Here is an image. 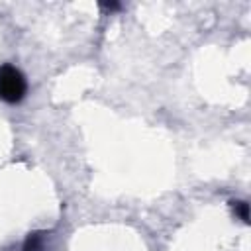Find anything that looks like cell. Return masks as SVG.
I'll return each mask as SVG.
<instances>
[{"instance_id":"6da1fadb","label":"cell","mask_w":251,"mask_h":251,"mask_svg":"<svg viewBox=\"0 0 251 251\" xmlns=\"http://www.w3.org/2000/svg\"><path fill=\"white\" fill-rule=\"evenodd\" d=\"M27 94V80L14 65L0 67V100L6 104H20Z\"/></svg>"},{"instance_id":"7a4b0ae2","label":"cell","mask_w":251,"mask_h":251,"mask_svg":"<svg viewBox=\"0 0 251 251\" xmlns=\"http://www.w3.org/2000/svg\"><path fill=\"white\" fill-rule=\"evenodd\" d=\"M47 231H31L24 239L22 251H47Z\"/></svg>"},{"instance_id":"3957f363","label":"cell","mask_w":251,"mask_h":251,"mask_svg":"<svg viewBox=\"0 0 251 251\" xmlns=\"http://www.w3.org/2000/svg\"><path fill=\"white\" fill-rule=\"evenodd\" d=\"M233 214L243 222V224H249V204L245 200H231L229 202Z\"/></svg>"},{"instance_id":"277c9868","label":"cell","mask_w":251,"mask_h":251,"mask_svg":"<svg viewBox=\"0 0 251 251\" xmlns=\"http://www.w3.org/2000/svg\"><path fill=\"white\" fill-rule=\"evenodd\" d=\"M100 8H106V10H120L122 8V4H118V2H100Z\"/></svg>"}]
</instances>
